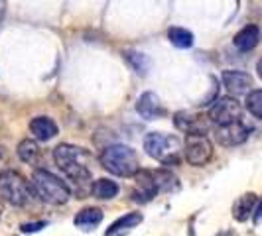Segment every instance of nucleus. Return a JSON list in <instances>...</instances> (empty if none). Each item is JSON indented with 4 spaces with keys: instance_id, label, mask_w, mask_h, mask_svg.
Segmentation results:
<instances>
[{
    "instance_id": "nucleus-6",
    "label": "nucleus",
    "mask_w": 262,
    "mask_h": 236,
    "mask_svg": "<svg viewBox=\"0 0 262 236\" xmlns=\"http://www.w3.org/2000/svg\"><path fill=\"white\" fill-rule=\"evenodd\" d=\"M185 159L189 166L201 168L213 156V144L205 134H187L185 136Z\"/></svg>"
},
{
    "instance_id": "nucleus-26",
    "label": "nucleus",
    "mask_w": 262,
    "mask_h": 236,
    "mask_svg": "<svg viewBox=\"0 0 262 236\" xmlns=\"http://www.w3.org/2000/svg\"><path fill=\"white\" fill-rule=\"evenodd\" d=\"M256 71H258V77L262 79V59L258 61V65H256Z\"/></svg>"
},
{
    "instance_id": "nucleus-8",
    "label": "nucleus",
    "mask_w": 262,
    "mask_h": 236,
    "mask_svg": "<svg viewBox=\"0 0 262 236\" xmlns=\"http://www.w3.org/2000/svg\"><path fill=\"white\" fill-rule=\"evenodd\" d=\"M249 126L243 122V120H236V122H231V124H223V126H217L215 130V138L221 146H227V148H233V146H241L247 142L249 138Z\"/></svg>"
},
{
    "instance_id": "nucleus-12",
    "label": "nucleus",
    "mask_w": 262,
    "mask_h": 236,
    "mask_svg": "<svg viewBox=\"0 0 262 236\" xmlns=\"http://www.w3.org/2000/svg\"><path fill=\"white\" fill-rule=\"evenodd\" d=\"M136 112L140 114L146 120H156L164 114V108H162V103L158 99V95L154 92H144L140 95V99L136 101Z\"/></svg>"
},
{
    "instance_id": "nucleus-22",
    "label": "nucleus",
    "mask_w": 262,
    "mask_h": 236,
    "mask_svg": "<svg viewBox=\"0 0 262 236\" xmlns=\"http://www.w3.org/2000/svg\"><path fill=\"white\" fill-rule=\"evenodd\" d=\"M126 59H128V63H130L132 69H134L138 75H146V73L150 71L152 61H150V57H148V55H144V53L126 52Z\"/></svg>"
},
{
    "instance_id": "nucleus-27",
    "label": "nucleus",
    "mask_w": 262,
    "mask_h": 236,
    "mask_svg": "<svg viewBox=\"0 0 262 236\" xmlns=\"http://www.w3.org/2000/svg\"><path fill=\"white\" fill-rule=\"evenodd\" d=\"M219 236H231V232H221Z\"/></svg>"
},
{
    "instance_id": "nucleus-16",
    "label": "nucleus",
    "mask_w": 262,
    "mask_h": 236,
    "mask_svg": "<svg viewBox=\"0 0 262 236\" xmlns=\"http://www.w3.org/2000/svg\"><path fill=\"white\" fill-rule=\"evenodd\" d=\"M256 203H258V197L254 195V193H245V195L238 197L235 201V205H233V217H235V221H238V223L249 221L250 217L254 215Z\"/></svg>"
},
{
    "instance_id": "nucleus-23",
    "label": "nucleus",
    "mask_w": 262,
    "mask_h": 236,
    "mask_svg": "<svg viewBox=\"0 0 262 236\" xmlns=\"http://www.w3.org/2000/svg\"><path fill=\"white\" fill-rule=\"evenodd\" d=\"M247 110L252 116L262 118V89H254L247 95Z\"/></svg>"
},
{
    "instance_id": "nucleus-28",
    "label": "nucleus",
    "mask_w": 262,
    "mask_h": 236,
    "mask_svg": "<svg viewBox=\"0 0 262 236\" xmlns=\"http://www.w3.org/2000/svg\"><path fill=\"white\" fill-rule=\"evenodd\" d=\"M2 6H4V0H0V10H2Z\"/></svg>"
},
{
    "instance_id": "nucleus-2",
    "label": "nucleus",
    "mask_w": 262,
    "mask_h": 236,
    "mask_svg": "<svg viewBox=\"0 0 262 236\" xmlns=\"http://www.w3.org/2000/svg\"><path fill=\"white\" fill-rule=\"evenodd\" d=\"M101 166L118 177H134L140 171V159L136 150H132L130 146L115 144L103 150Z\"/></svg>"
},
{
    "instance_id": "nucleus-13",
    "label": "nucleus",
    "mask_w": 262,
    "mask_h": 236,
    "mask_svg": "<svg viewBox=\"0 0 262 236\" xmlns=\"http://www.w3.org/2000/svg\"><path fill=\"white\" fill-rule=\"evenodd\" d=\"M258 39H260V30L254 24H249L245 26L241 32H236L235 38H233V43L238 52H252L256 45H258Z\"/></svg>"
},
{
    "instance_id": "nucleus-7",
    "label": "nucleus",
    "mask_w": 262,
    "mask_h": 236,
    "mask_svg": "<svg viewBox=\"0 0 262 236\" xmlns=\"http://www.w3.org/2000/svg\"><path fill=\"white\" fill-rule=\"evenodd\" d=\"M241 116H243V106L235 97H221L209 108V120L217 126L236 122L241 120Z\"/></svg>"
},
{
    "instance_id": "nucleus-10",
    "label": "nucleus",
    "mask_w": 262,
    "mask_h": 236,
    "mask_svg": "<svg viewBox=\"0 0 262 236\" xmlns=\"http://www.w3.org/2000/svg\"><path fill=\"white\" fill-rule=\"evenodd\" d=\"M173 124L178 130L185 132V134H205L209 130L211 120L209 116L205 118L199 114H189V112H176Z\"/></svg>"
},
{
    "instance_id": "nucleus-14",
    "label": "nucleus",
    "mask_w": 262,
    "mask_h": 236,
    "mask_svg": "<svg viewBox=\"0 0 262 236\" xmlns=\"http://www.w3.org/2000/svg\"><path fill=\"white\" fill-rule=\"evenodd\" d=\"M30 132L34 134V138L39 140V142H48L57 136V124L53 122L50 116H36L32 122H30Z\"/></svg>"
},
{
    "instance_id": "nucleus-18",
    "label": "nucleus",
    "mask_w": 262,
    "mask_h": 236,
    "mask_svg": "<svg viewBox=\"0 0 262 236\" xmlns=\"http://www.w3.org/2000/svg\"><path fill=\"white\" fill-rule=\"evenodd\" d=\"M91 195L97 197V199H115L118 195V185L111 179H97L95 183L91 185Z\"/></svg>"
},
{
    "instance_id": "nucleus-24",
    "label": "nucleus",
    "mask_w": 262,
    "mask_h": 236,
    "mask_svg": "<svg viewBox=\"0 0 262 236\" xmlns=\"http://www.w3.org/2000/svg\"><path fill=\"white\" fill-rule=\"evenodd\" d=\"M46 224L48 223H43V221H38V223H24L20 228H22V232H38V230H41V228H46Z\"/></svg>"
},
{
    "instance_id": "nucleus-3",
    "label": "nucleus",
    "mask_w": 262,
    "mask_h": 236,
    "mask_svg": "<svg viewBox=\"0 0 262 236\" xmlns=\"http://www.w3.org/2000/svg\"><path fill=\"white\" fill-rule=\"evenodd\" d=\"M144 150L150 157L164 166H180L182 161V142L178 136L164 132H150L144 138Z\"/></svg>"
},
{
    "instance_id": "nucleus-9",
    "label": "nucleus",
    "mask_w": 262,
    "mask_h": 236,
    "mask_svg": "<svg viewBox=\"0 0 262 236\" xmlns=\"http://www.w3.org/2000/svg\"><path fill=\"white\" fill-rule=\"evenodd\" d=\"M134 201H142V203H148L152 201L154 197L160 193L158 191L156 179H154V171L150 170H140L136 175H134Z\"/></svg>"
},
{
    "instance_id": "nucleus-11",
    "label": "nucleus",
    "mask_w": 262,
    "mask_h": 236,
    "mask_svg": "<svg viewBox=\"0 0 262 236\" xmlns=\"http://www.w3.org/2000/svg\"><path fill=\"white\" fill-rule=\"evenodd\" d=\"M221 79H223L225 89L231 95H245L252 87V77H250L249 73H245V71L229 69V71H223Z\"/></svg>"
},
{
    "instance_id": "nucleus-20",
    "label": "nucleus",
    "mask_w": 262,
    "mask_h": 236,
    "mask_svg": "<svg viewBox=\"0 0 262 236\" xmlns=\"http://www.w3.org/2000/svg\"><path fill=\"white\" fill-rule=\"evenodd\" d=\"M18 157L24 161V163H36L39 157V146L36 140H22L18 144Z\"/></svg>"
},
{
    "instance_id": "nucleus-1",
    "label": "nucleus",
    "mask_w": 262,
    "mask_h": 236,
    "mask_svg": "<svg viewBox=\"0 0 262 236\" xmlns=\"http://www.w3.org/2000/svg\"><path fill=\"white\" fill-rule=\"evenodd\" d=\"M53 159L55 166L61 170V173L66 175L71 183L77 187V193L83 195L85 187H89L91 191V154L85 148H77L71 144H59L53 150Z\"/></svg>"
},
{
    "instance_id": "nucleus-15",
    "label": "nucleus",
    "mask_w": 262,
    "mask_h": 236,
    "mask_svg": "<svg viewBox=\"0 0 262 236\" xmlns=\"http://www.w3.org/2000/svg\"><path fill=\"white\" fill-rule=\"evenodd\" d=\"M142 221H144V217H142L140 213H126L124 217L117 219L115 223L106 228L105 236H122V234H126V232H130L132 228H136V226L142 223Z\"/></svg>"
},
{
    "instance_id": "nucleus-19",
    "label": "nucleus",
    "mask_w": 262,
    "mask_h": 236,
    "mask_svg": "<svg viewBox=\"0 0 262 236\" xmlns=\"http://www.w3.org/2000/svg\"><path fill=\"white\" fill-rule=\"evenodd\" d=\"M168 38L180 50H187V48L193 45V34L189 30H185V28H178V26L170 28L168 30Z\"/></svg>"
},
{
    "instance_id": "nucleus-5",
    "label": "nucleus",
    "mask_w": 262,
    "mask_h": 236,
    "mask_svg": "<svg viewBox=\"0 0 262 236\" xmlns=\"http://www.w3.org/2000/svg\"><path fill=\"white\" fill-rule=\"evenodd\" d=\"M0 195L14 207H24L32 197V185L18 171L6 170L0 173Z\"/></svg>"
},
{
    "instance_id": "nucleus-29",
    "label": "nucleus",
    "mask_w": 262,
    "mask_h": 236,
    "mask_svg": "<svg viewBox=\"0 0 262 236\" xmlns=\"http://www.w3.org/2000/svg\"><path fill=\"white\" fill-rule=\"evenodd\" d=\"M0 217H2V201H0Z\"/></svg>"
},
{
    "instance_id": "nucleus-17",
    "label": "nucleus",
    "mask_w": 262,
    "mask_h": 236,
    "mask_svg": "<svg viewBox=\"0 0 262 236\" xmlns=\"http://www.w3.org/2000/svg\"><path fill=\"white\" fill-rule=\"evenodd\" d=\"M103 221V210L97 207H87V209L79 210L77 217L73 219V223L81 230H93L97 224H101Z\"/></svg>"
},
{
    "instance_id": "nucleus-4",
    "label": "nucleus",
    "mask_w": 262,
    "mask_h": 236,
    "mask_svg": "<svg viewBox=\"0 0 262 236\" xmlns=\"http://www.w3.org/2000/svg\"><path fill=\"white\" fill-rule=\"evenodd\" d=\"M30 185H32L34 195L41 199L43 203H50V205H63L71 197V191H69L67 183H63L57 175H53L52 171L48 170L34 171Z\"/></svg>"
},
{
    "instance_id": "nucleus-21",
    "label": "nucleus",
    "mask_w": 262,
    "mask_h": 236,
    "mask_svg": "<svg viewBox=\"0 0 262 236\" xmlns=\"http://www.w3.org/2000/svg\"><path fill=\"white\" fill-rule=\"evenodd\" d=\"M154 179H156V185H158V191L162 193V191H176L180 183H178V177L176 175H171V171L168 170H156L154 171Z\"/></svg>"
},
{
    "instance_id": "nucleus-25",
    "label": "nucleus",
    "mask_w": 262,
    "mask_h": 236,
    "mask_svg": "<svg viewBox=\"0 0 262 236\" xmlns=\"http://www.w3.org/2000/svg\"><path fill=\"white\" fill-rule=\"evenodd\" d=\"M252 219H254V224H260L262 223V197H260V201L256 203V209H254V215H252Z\"/></svg>"
}]
</instances>
